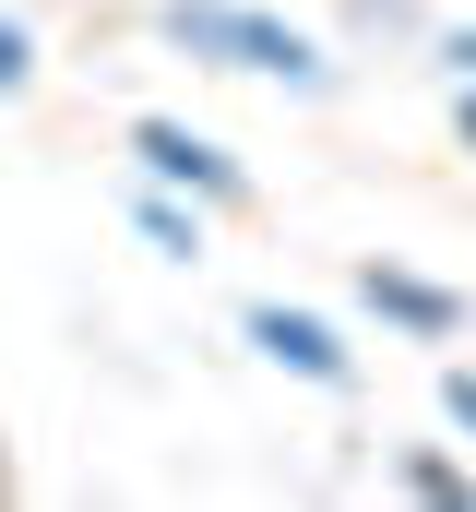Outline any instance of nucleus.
<instances>
[{
	"mask_svg": "<svg viewBox=\"0 0 476 512\" xmlns=\"http://www.w3.org/2000/svg\"><path fill=\"white\" fill-rule=\"evenodd\" d=\"M250 346H274L298 382H346V346H334L310 310H250Z\"/></svg>",
	"mask_w": 476,
	"mask_h": 512,
	"instance_id": "nucleus-3",
	"label": "nucleus"
},
{
	"mask_svg": "<svg viewBox=\"0 0 476 512\" xmlns=\"http://www.w3.org/2000/svg\"><path fill=\"white\" fill-rule=\"evenodd\" d=\"M12 84H24V36L0 24V96H12Z\"/></svg>",
	"mask_w": 476,
	"mask_h": 512,
	"instance_id": "nucleus-6",
	"label": "nucleus"
},
{
	"mask_svg": "<svg viewBox=\"0 0 476 512\" xmlns=\"http://www.w3.org/2000/svg\"><path fill=\"white\" fill-rule=\"evenodd\" d=\"M465 131H476V96H465Z\"/></svg>",
	"mask_w": 476,
	"mask_h": 512,
	"instance_id": "nucleus-7",
	"label": "nucleus"
},
{
	"mask_svg": "<svg viewBox=\"0 0 476 512\" xmlns=\"http://www.w3.org/2000/svg\"><path fill=\"white\" fill-rule=\"evenodd\" d=\"M167 24H179V36H191V48H227L238 72H286V84H322V60H310V48H298V36H286V24H250V12H215V0H203V12H191V0H179V12H167Z\"/></svg>",
	"mask_w": 476,
	"mask_h": 512,
	"instance_id": "nucleus-1",
	"label": "nucleus"
},
{
	"mask_svg": "<svg viewBox=\"0 0 476 512\" xmlns=\"http://www.w3.org/2000/svg\"><path fill=\"white\" fill-rule=\"evenodd\" d=\"M369 298H381L393 322H417V334H453V322H465L441 286H417V274H381V262H369Z\"/></svg>",
	"mask_w": 476,
	"mask_h": 512,
	"instance_id": "nucleus-4",
	"label": "nucleus"
},
{
	"mask_svg": "<svg viewBox=\"0 0 476 512\" xmlns=\"http://www.w3.org/2000/svg\"><path fill=\"white\" fill-rule=\"evenodd\" d=\"M441 405H453V417L476 429V370H453V382H441Z\"/></svg>",
	"mask_w": 476,
	"mask_h": 512,
	"instance_id": "nucleus-5",
	"label": "nucleus"
},
{
	"mask_svg": "<svg viewBox=\"0 0 476 512\" xmlns=\"http://www.w3.org/2000/svg\"><path fill=\"white\" fill-rule=\"evenodd\" d=\"M131 143H143V167H155V179H191L203 203H238V167H227V155H215V143H191V131H179V120H143V131H131Z\"/></svg>",
	"mask_w": 476,
	"mask_h": 512,
	"instance_id": "nucleus-2",
	"label": "nucleus"
}]
</instances>
